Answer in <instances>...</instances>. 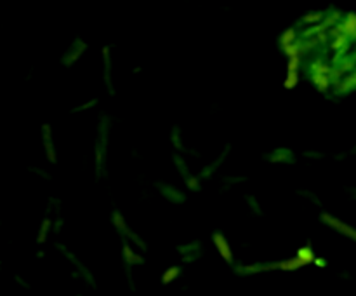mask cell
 Returning <instances> with one entry per match:
<instances>
[{"mask_svg":"<svg viewBox=\"0 0 356 296\" xmlns=\"http://www.w3.org/2000/svg\"><path fill=\"white\" fill-rule=\"evenodd\" d=\"M111 118L108 115H101L99 124H97V136L94 143V176L96 181L103 180L106 176V159H108V143H110L111 132Z\"/></svg>","mask_w":356,"mask_h":296,"instance_id":"1","label":"cell"},{"mask_svg":"<svg viewBox=\"0 0 356 296\" xmlns=\"http://www.w3.org/2000/svg\"><path fill=\"white\" fill-rule=\"evenodd\" d=\"M122 239V260H124V270H125V277H127V284L129 288L134 291V279H132V267L134 265H145V258L134 249V244H131V240L125 239V237H120Z\"/></svg>","mask_w":356,"mask_h":296,"instance_id":"2","label":"cell"},{"mask_svg":"<svg viewBox=\"0 0 356 296\" xmlns=\"http://www.w3.org/2000/svg\"><path fill=\"white\" fill-rule=\"evenodd\" d=\"M111 223H113V226H115V230L118 232V235L125 237V239L131 240V242L134 244L138 249H141L143 253H146V251H148V244L143 240V237L139 235V233H136L134 230L127 225L124 215H122L118 209H113V211H111Z\"/></svg>","mask_w":356,"mask_h":296,"instance_id":"3","label":"cell"},{"mask_svg":"<svg viewBox=\"0 0 356 296\" xmlns=\"http://www.w3.org/2000/svg\"><path fill=\"white\" fill-rule=\"evenodd\" d=\"M172 160H174V166H176L177 173H179L181 178L184 180V185H186L188 190L202 192V178L195 176V174L191 173L190 167H188V164H186V160H184L179 153H174Z\"/></svg>","mask_w":356,"mask_h":296,"instance_id":"4","label":"cell"},{"mask_svg":"<svg viewBox=\"0 0 356 296\" xmlns=\"http://www.w3.org/2000/svg\"><path fill=\"white\" fill-rule=\"evenodd\" d=\"M56 246H58V249L61 251L63 254H65L66 260H68L70 263H72L73 267L76 268V272H79L80 279H82L83 282H87V284L90 286V288L96 289V288H97V284H96V279H94V274H92V272L89 270V268L86 267V265H83V261H80L79 258H76V254L73 253V251H70L68 247L65 246V244H56Z\"/></svg>","mask_w":356,"mask_h":296,"instance_id":"5","label":"cell"},{"mask_svg":"<svg viewBox=\"0 0 356 296\" xmlns=\"http://www.w3.org/2000/svg\"><path fill=\"white\" fill-rule=\"evenodd\" d=\"M278 270V261H271V263H266V261H256V263H235L233 265V272L238 277H250V275L264 274V272Z\"/></svg>","mask_w":356,"mask_h":296,"instance_id":"6","label":"cell"},{"mask_svg":"<svg viewBox=\"0 0 356 296\" xmlns=\"http://www.w3.org/2000/svg\"><path fill=\"white\" fill-rule=\"evenodd\" d=\"M320 221H322L325 226H329V228H332L334 232L341 233L343 237H348V239L355 240V242H356V228H355V226L348 225L346 221L339 219L337 216L330 215V212H327V211H322V212H320Z\"/></svg>","mask_w":356,"mask_h":296,"instance_id":"7","label":"cell"},{"mask_svg":"<svg viewBox=\"0 0 356 296\" xmlns=\"http://www.w3.org/2000/svg\"><path fill=\"white\" fill-rule=\"evenodd\" d=\"M212 244H214L219 256H221L226 263L233 267V265H235V253H233V247L229 246L228 239H226V235L221 230H214V232H212Z\"/></svg>","mask_w":356,"mask_h":296,"instance_id":"8","label":"cell"},{"mask_svg":"<svg viewBox=\"0 0 356 296\" xmlns=\"http://www.w3.org/2000/svg\"><path fill=\"white\" fill-rule=\"evenodd\" d=\"M87 49H89L87 42L82 40L80 37H76L75 40L72 42V45L68 47V51L63 54L61 65L65 66V68H70V66H73L76 61H80V58H82L83 54H86Z\"/></svg>","mask_w":356,"mask_h":296,"instance_id":"9","label":"cell"},{"mask_svg":"<svg viewBox=\"0 0 356 296\" xmlns=\"http://www.w3.org/2000/svg\"><path fill=\"white\" fill-rule=\"evenodd\" d=\"M155 188L170 204H184L186 202V194L177 187H174V185L165 183V181H155Z\"/></svg>","mask_w":356,"mask_h":296,"instance_id":"10","label":"cell"},{"mask_svg":"<svg viewBox=\"0 0 356 296\" xmlns=\"http://www.w3.org/2000/svg\"><path fill=\"white\" fill-rule=\"evenodd\" d=\"M40 132H42V146H44L47 162L56 164L58 162V153H56V143H54V132H52V125L49 124V122H44L40 127Z\"/></svg>","mask_w":356,"mask_h":296,"instance_id":"11","label":"cell"},{"mask_svg":"<svg viewBox=\"0 0 356 296\" xmlns=\"http://www.w3.org/2000/svg\"><path fill=\"white\" fill-rule=\"evenodd\" d=\"M176 251L181 254V261L183 263H193V261L200 260L202 253H204V247H202L200 240H191V242L179 244L176 246Z\"/></svg>","mask_w":356,"mask_h":296,"instance_id":"12","label":"cell"},{"mask_svg":"<svg viewBox=\"0 0 356 296\" xmlns=\"http://www.w3.org/2000/svg\"><path fill=\"white\" fill-rule=\"evenodd\" d=\"M263 159L270 164H285V166H291V164L298 162L296 160V153L291 148H287V146H278V148L264 153Z\"/></svg>","mask_w":356,"mask_h":296,"instance_id":"13","label":"cell"},{"mask_svg":"<svg viewBox=\"0 0 356 296\" xmlns=\"http://www.w3.org/2000/svg\"><path fill=\"white\" fill-rule=\"evenodd\" d=\"M229 152H232V145H229V143H228V145H226L225 148H222V152L219 153V155L216 157V159L212 160V162H209L207 166L202 167V171H200V173H198V176H200L202 180H211V178L214 176L216 173H218L219 167H221L222 164L226 162V159H228Z\"/></svg>","mask_w":356,"mask_h":296,"instance_id":"14","label":"cell"},{"mask_svg":"<svg viewBox=\"0 0 356 296\" xmlns=\"http://www.w3.org/2000/svg\"><path fill=\"white\" fill-rule=\"evenodd\" d=\"M111 47L110 45H104L103 47V80H104V86H106V91L110 96H115L117 91H115L113 86V79H111Z\"/></svg>","mask_w":356,"mask_h":296,"instance_id":"15","label":"cell"},{"mask_svg":"<svg viewBox=\"0 0 356 296\" xmlns=\"http://www.w3.org/2000/svg\"><path fill=\"white\" fill-rule=\"evenodd\" d=\"M169 139H170V145H172L174 148L177 150V152L190 153V155H195V157L200 155L198 152H193V150L186 148V145H184V141H183V129H181V125H177V124L172 125V129H170Z\"/></svg>","mask_w":356,"mask_h":296,"instance_id":"16","label":"cell"},{"mask_svg":"<svg viewBox=\"0 0 356 296\" xmlns=\"http://www.w3.org/2000/svg\"><path fill=\"white\" fill-rule=\"evenodd\" d=\"M356 89V70L348 73L344 79H341L339 82L334 86V94L336 96H344V94H350L351 91Z\"/></svg>","mask_w":356,"mask_h":296,"instance_id":"17","label":"cell"},{"mask_svg":"<svg viewBox=\"0 0 356 296\" xmlns=\"http://www.w3.org/2000/svg\"><path fill=\"white\" fill-rule=\"evenodd\" d=\"M309 80H312L313 86H315L316 89L323 94L329 93L330 87L336 86L330 73H312V75H309Z\"/></svg>","mask_w":356,"mask_h":296,"instance_id":"18","label":"cell"},{"mask_svg":"<svg viewBox=\"0 0 356 296\" xmlns=\"http://www.w3.org/2000/svg\"><path fill=\"white\" fill-rule=\"evenodd\" d=\"M296 256H298V260L301 261L305 267L315 263L316 254H315V251H313V247H312V240H308V242H306V246L299 247V249L296 251Z\"/></svg>","mask_w":356,"mask_h":296,"instance_id":"19","label":"cell"},{"mask_svg":"<svg viewBox=\"0 0 356 296\" xmlns=\"http://www.w3.org/2000/svg\"><path fill=\"white\" fill-rule=\"evenodd\" d=\"M52 225H54V221H52V218L49 215L42 219L40 228H38V233H37V246H44V244L47 242L49 233L52 232Z\"/></svg>","mask_w":356,"mask_h":296,"instance_id":"20","label":"cell"},{"mask_svg":"<svg viewBox=\"0 0 356 296\" xmlns=\"http://www.w3.org/2000/svg\"><path fill=\"white\" fill-rule=\"evenodd\" d=\"M325 17V10H313V13L305 14L301 20L296 23V26H309V24H316Z\"/></svg>","mask_w":356,"mask_h":296,"instance_id":"21","label":"cell"},{"mask_svg":"<svg viewBox=\"0 0 356 296\" xmlns=\"http://www.w3.org/2000/svg\"><path fill=\"white\" fill-rule=\"evenodd\" d=\"M298 38H299V28L294 24V26H291V28H287L285 31H282V35L278 37V45H280V49H282V47H285V45L296 42Z\"/></svg>","mask_w":356,"mask_h":296,"instance_id":"22","label":"cell"},{"mask_svg":"<svg viewBox=\"0 0 356 296\" xmlns=\"http://www.w3.org/2000/svg\"><path fill=\"white\" fill-rule=\"evenodd\" d=\"M181 274H183V267H181V265H172V267H169L165 272H163L160 282H162L163 286L172 284L176 279L181 277Z\"/></svg>","mask_w":356,"mask_h":296,"instance_id":"23","label":"cell"},{"mask_svg":"<svg viewBox=\"0 0 356 296\" xmlns=\"http://www.w3.org/2000/svg\"><path fill=\"white\" fill-rule=\"evenodd\" d=\"M302 267H305V265L298 260V256H296V254L292 258H287V260L278 261V270H284V272H296Z\"/></svg>","mask_w":356,"mask_h":296,"instance_id":"24","label":"cell"},{"mask_svg":"<svg viewBox=\"0 0 356 296\" xmlns=\"http://www.w3.org/2000/svg\"><path fill=\"white\" fill-rule=\"evenodd\" d=\"M245 202H247V205H249V209H250V212H252V215H256V216H264V209H263V205H261V202L257 201V197L256 195H252V194H245Z\"/></svg>","mask_w":356,"mask_h":296,"instance_id":"25","label":"cell"},{"mask_svg":"<svg viewBox=\"0 0 356 296\" xmlns=\"http://www.w3.org/2000/svg\"><path fill=\"white\" fill-rule=\"evenodd\" d=\"M299 80H301V75H299L298 70H287V75H285V80H284V87L287 91L296 89Z\"/></svg>","mask_w":356,"mask_h":296,"instance_id":"26","label":"cell"},{"mask_svg":"<svg viewBox=\"0 0 356 296\" xmlns=\"http://www.w3.org/2000/svg\"><path fill=\"white\" fill-rule=\"evenodd\" d=\"M296 194H298L299 197H302V198H306V201H309V202H312V204H315V205H322V204H323L322 198H320L318 195H316L315 192H312V190H305V188H298V190H296Z\"/></svg>","mask_w":356,"mask_h":296,"instance_id":"27","label":"cell"},{"mask_svg":"<svg viewBox=\"0 0 356 296\" xmlns=\"http://www.w3.org/2000/svg\"><path fill=\"white\" fill-rule=\"evenodd\" d=\"M247 176H225L222 178V190L228 192L229 188L235 187V185L245 183Z\"/></svg>","mask_w":356,"mask_h":296,"instance_id":"28","label":"cell"},{"mask_svg":"<svg viewBox=\"0 0 356 296\" xmlns=\"http://www.w3.org/2000/svg\"><path fill=\"white\" fill-rule=\"evenodd\" d=\"M97 103H99V100H97V98H90V100L86 101V103L79 104V107H75V108H72V110H70V114L76 115V114H82V111L92 110L94 107H97Z\"/></svg>","mask_w":356,"mask_h":296,"instance_id":"29","label":"cell"},{"mask_svg":"<svg viewBox=\"0 0 356 296\" xmlns=\"http://www.w3.org/2000/svg\"><path fill=\"white\" fill-rule=\"evenodd\" d=\"M302 68V56H292V58H289V65H287V70H301Z\"/></svg>","mask_w":356,"mask_h":296,"instance_id":"30","label":"cell"},{"mask_svg":"<svg viewBox=\"0 0 356 296\" xmlns=\"http://www.w3.org/2000/svg\"><path fill=\"white\" fill-rule=\"evenodd\" d=\"M28 171H30V173H35V174H37V176H40L42 180H45V181H51V180H52V178H51V174H49L47 171L40 169V167H35V166H31V167H28Z\"/></svg>","mask_w":356,"mask_h":296,"instance_id":"31","label":"cell"},{"mask_svg":"<svg viewBox=\"0 0 356 296\" xmlns=\"http://www.w3.org/2000/svg\"><path fill=\"white\" fill-rule=\"evenodd\" d=\"M63 225H65V219H63L61 212H58V215H56V219H54V225H52V232H54L56 235H58V233H61Z\"/></svg>","mask_w":356,"mask_h":296,"instance_id":"32","label":"cell"},{"mask_svg":"<svg viewBox=\"0 0 356 296\" xmlns=\"http://www.w3.org/2000/svg\"><path fill=\"white\" fill-rule=\"evenodd\" d=\"M305 157L306 159H316V160H320V159H323V153L322 152H313V150H306L305 152Z\"/></svg>","mask_w":356,"mask_h":296,"instance_id":"33","label":"cell"},{"mask_svg":"<svg viewBox=\"0 0 356 296\" xmlns=\"http://www.w3.org/2000/svg\"><path fill=\"white\" fill-rule=\"evenodd\" d=\"M313 265H316L318 268H327V267H329V261H327L323 256H316L315 263H313Z\"/></svg>","mask_w":356,"mask_h":296,"instance_id":"34","label":"cell"},{"mask_svg":"<svg viewBox=\"0 0 356 296\" xmlns=\"http://www.w3.org/2000/svg\"><path fill=\"white\" fill-rule=\"evenodd\" d=\"M14 281L17 282V284L21 286V288H24V289H30L31 286H30V282H26V281H23V279L19 277V275H14Z\"/></svg>","mask_w":356,"mask_h":296,"instance_id":"35","label":"cell"},{"mask_svg":"<svg viewBox=\"0 0 356 296\" xmlns=\"http://www.w3.org/2000/svg\"><path fill=\"white\" fill-rule=\"evenodd\" d=\"M344 157H348V152H346V153H339V155H336V160H343Z\"/></svg>","mask_w":356,"mask_h":296,"instance_id":"36","label":"cell"},{"mask_svg":"<svg viewBox=\"0 0 356 296\" xmlns=\"http://www.w3.org/2000/svg\"><path fill=\"white\" fill-rule=\"evenodd\" d=\"M44 256H45L44 251H38V253H37V258H44Z\"/></svg>","mask_w":356,"mask_h":296,"instance_id":"37","label":"cell"}]
</instances>
